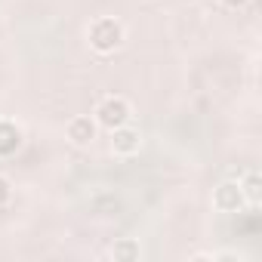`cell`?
<instances>
[{
    "mask_svg": "<svg viewBox=\"0 0 262 262\" xmlns=\"http://www.w3.org/2000/svg\"><path fill=\"white\" fill-rule=\"evenodd\" d=\"M222 4H225L228 10H244V7L250 4V0H222Z\"/></svg>",
    "mask_w": 262,
    "mask_h": 262,
    "instance_id": "obj_10",
    "label": "cell"
},
{
    "mask_svg": "<svg viewBox=\"0 0 262 262\" xmlns=\"http://www.w3.org/2000/svg\"><path fill=\"white\" fill-rule=\"evenodd\" d=\"M244 204H247V201H244L237 182H222V185H216V191H213V207H216L219 213H241Z\"/></svg>",
    "mask_w": 262,
    "mask_h": 262,
    "instance_id": "obj_5",
    "label": "cell"
},
{
    "mask_svg": "<svg viewBox=\"0 0 262 262\" xmlns=\"http://www.w3.org/2000/svg\"><path fill=\"white\" fill-rule=\"evenodd\" d=\"M139 148H142V133L136 126L123 123V126L111 129V151L117 158H133V155H139Z\"/></svg>",
    "mask_w": 262,
    "mask_h": 262,
    "instance_id": "obj_3",
    "label": "cell"
},
{
    "mask_svg": "<svg viewBox=\"0 0 262 262\" xmlns=\"http://www.w3.org/2000/svg\"><path fill=\"white\" fill-rule=\"evenodd\" d=\"M237 185H241V194H244V201H247V204H253V207H256V204L262 201V176H259L256 170H247V173H244V179H241Z\"/></svg>",
    "mask_w": 262,
    "mask_h": 262,
    "instance_id": "obj_7",
    "label": "cell"
},
{
    "mask_svg": "<svg viewBox=\"0 0 262 262\" xmlns=\"http://www.w3.org/2000/svg\"><path fill=\"white\" fill-rule=\"evenodd\" d=\"M10 198H13V185H10V179H7V176H0V207H7V204H10Z\"/></svg>",
    "mask_w": 262,
    "mask_h": 262,
    "instance_id": "obj_9",
    "label": "cell"
},
{
    "mask_svg": "<svg viewBox=\"0 0 262 262\" xmlns=\"http://www.w3.org/2000/svg\"><path fill=\"white\" fill-rule=\"evenodd\" d=\"M139 256H142V250H139V241H133V237H117L114 247H111V259L114 262H133Z\"/></svg>",
    "mask_w": 262,
    "mask_h": 262,
    "instance_id": "obj_8",
    "label": "cell"
},
{
    "mask_svg": "<svg viewBox=\"0 0 262 262\" xmlns=\"http://www.w3.org/2000/svg\"><path fill=\"white\" fill-rule=\"evenodd\" d=\"M22 129L13 120H0V158H10L22 148Z\"/></svg>",
    "mask_w": 262,
    "mask_h": 262,
    "instance_id": "obj_6",
    "label": "cell"
},
{
    "mask_svg": "<svg viewBox=\"0 0 262 262\" xmlns=\"http://www.w3.org/2000/svg\"><path fill=\"white\" fill-rule=\"evenodd\" d=\"M93 117H96V123H99V126L114 129V126L129 123V117H133V108H129V102H126L123 96H105V99L96 105Z\"/></svg>",
    "mask_w": 262,
    "mask_h": 262,
    "instance_id": "obj_2",
    "label": "cell"
},
{
    "mask_svg": "<svg viewBox=\"0 0 262 262\" xmlns=\"http://www.w3.org/2000/svg\"><path fill=\"white\" fill-rule=\"evenodd\" d=\"M96 133H99V123H96L93 114H77V117H71L68 126H65V136H68L74 145H90V142L96 139Z\"/></svg>",
    "mask_w": 262,
    "mask_h": 262,
    "instance_id": "obj_4",
    "label": "cell"
},
{
    "mask_svg": "<svg viewBox=\"0 0 262 262\" xmlns=\"http://www.w3.org/2000/svg\"><path fill=\"white\" fill-rule=\"evenodd\" d=\"M123 37H126V31H123V25H120L114 16H99V19H93L90 28H86V43H90V50L99 53V56H108V53L120 50V47H123Z\"/></svg>",
    "mask_w": 262,
    "mask_h": 262,
    "instance_id": "obj_1",
    "label": "cell"
}]
</instances>
